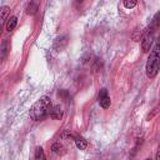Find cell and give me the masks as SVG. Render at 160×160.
<instances>
[{
	"instance_id": "6da1fadb",
	"label": "cell",
	"mask_w": 160,
	"mask_h": 160,
	"mask_svg": "<svg viewBox=\"0 0 160 160\" xmlns=\"http://www.w3.org/2000/svg\"><path fill=\"white\" fill-rule=\"evenodd\" d=\"M52 108V102L49 96H41L30 109V118L35 121L44 120L46 116H49L50 110Z\"/></svg>"
},
{
	"instance_id": "7a4b0ae2",
	"label": "cell",
	"mask_w": 160,
	"mask_h": 160,
	"mask_svg": "<svg viewBox=\"0 0 160 160\" xmlns=\"http://www.w3.org/2000/svg\"><path fill=\"white\" fill-rule=\"evenodd\" d=\"M159 72V42L156 41L154 49L150 51V56L146 62V76L154 79Z\"/></svg>"
},
{
	"instance_id": "3957f363",
	"label": "cell",
	"mask_w": 160,
	"mask_h": 160,
	"mask_svg": "<svg viewBox=\"0 0 160 160\" xmlns=\"http://www.w3.org/2000/svg\"><path fill=\"white\" fill-rule=\"evenodd\" d=\"M158 16H159V14L155 15L152 24L142 32L141 48H142V51H144V52H148L149 50H151V44H152V41H154V38H155V29L158 28Z\"/></svg>"
},
{
	"instance_id": "277c9868",
	"label": "cell",
	"mask_w": 160,
	"mask_h": 160,
	"mask_svg": "<svg viewBox=\"0 0 160 160\" xmlns=\"http://www.w3.org/2000/svg\"><path fill=\"white\" fill-rule=\"evenodd\" d=\"M99 104H100V106L102 108V109H108L109 106H110V104H111V100H110V96H109V94H108V90L105 89V88H102L101 90H100V92H99Z\"/></svg>"
},
{
	"instance_id": "5b68a950",
	"label": "cell",
	"mask_w": 160,
	"mask_h": 160,
	"mask_svg": "<svg viewBox=\"0 0 160 160\" xmlns=\"http://www.w3.org/2000/svg\"><path fill=\"white\" fill-rule=\"evenodd\" d=\"M66 44H68V36L66 35H61V36L56 38V40L54 42V49L56 51H61L66 46Z\"/></svg>"
},
{
	"instance_id": "8992f818",
	"label": "cell",
	"mask_w": 160,
	"mask_h": 160,
	"mask_svg": "<svg viewBox=\"0 0 160 160\" xmlns=\"http://www.w3.org/2000/svg\"><path fill=\"white\" fill-rule=\"evenodd\" d=\"M9 11H10V8L9 6H1L0 8V34H1V30H2V26L8 19V15H9Z\"/></svg>"
},
{
	"instance_id": "52a82bcc",
	"label": "cell",
	"mask_w": 160,
	"mask_h": 160,
	"mask_svg": "<svg viewBox=\"0 0 160 160\" xmlns=\"http://www.w3.org/2000/svg\"><path fill=\"white\" fill-rule=\"evenodd\" d=\"M49 116L51 118V119H54V120H60L61 119V116H62V111H61V108L60 106H52L51 108V110H50V114H49Z\"/></svg>"
},
{
	"instance_id": "ba28073f",
	"label": "cell",
	"mask_w": 160,
	"mask_h": 160,
	"mask_svg": "<svg viewBox=\"0 0 160 160\" xmlns=\"http://www.w3.org/2000/svg\"><path fill=\"white\" fill-rule=\"evenodd\" d=\"M38 8H39V0H31L30 4H29L28 8H26V12H28L29 15H34V14L36 12Z\"/></svg>"
},
{
	"instance_id": "9c48e42d",
	"label": "cell",
	"mask_w": 160,
	"mask_h": 160,
	"mask_svg": "<svg viewBox=\"0 0 160 160\" xmlns=\"http://www.w3.org/2000/svg\"><path fill=\"white\" fill-rule=\"evenodd\" d=\"M16 22H18L16 16H10V18L6 20V30H8L9 32L12 31V30L15 29V26H16Z\"/></svg>"
},
{
	"instance_id": "30bf717a",
	"label": "cell",
	"mask_w": 160,
	"mask_h": 160,
	"mask_svg": "<svg viewBox=\"0 0 160 160\" xmlns=\"http://www.w3.org/2000/svg\"><path fill=\"white\" fill-rule=\"evenodd\" d=\"M9 50H10V44H9V41H8V40H4V41L1 42V50H0L1 56H2V58H5Z\"/></svg>"
},
{
	"instance_id": "8fae6325",
	"label": "cell",
	"mask_w": 160,
	"mask_h": 160,
	"mask_svg": "<svg viewBox=\"0 0 160 160\" xmlns=\"http://www.w3.org/2000/svg\"><path fill=\"white\" fill-rule=\"evenodd\" d=\"M75 144H76V146H78L80 150H84V149L88 146L86 140H84L82 138H76V139H75Z\"/></svg>"
},
{
	"instance_id": "7c38bea8",
	"label": "cell",
	"mask_w": 160,
	"mask_h": 160,
	"mask_svg": "<svg viewBox=\"0 0 160 160\" xmlns=\"http://www.w3.org/2000/svg\"><path fill=\"white\" fill-rule=\"evenodd\" d=\"M35 159H36V160H42V159H45L42 148H36V150H35Z\"/></svg>"
},
{
	"instance_id": "4fadbf2b",
	"label": "cell",
	"mask_w": 160,
	"mask_h": 160,
	"mask_svg": "<svg viewBox=\"0 0 160 160\" xmlns=\"http://www.w3.org/2000/svg\"><path fill=\"white\" fill-rule=\"evenodd\" d=\"M138 0H124V6L126 9H132L135 5H136Z\"/></svg>"
},
{
	"instance_id": "5bb4252c",
	"label": "cell",
	"mask_w": 160,
	"mask_h": 160,
	"mask_svg": "<svg viewBox=\"0 0 160 160\" xmlns=\"http://www.w3.org/2000/svg\"><path fill=\"white\" fill-rule=\"evenodd\" d=\"M52 151L54 152H56V154H60L61 152V149H62V146L60 145V142H55V144H52Z\"/></svg>"
},
{
	"instance_id": "9a60e30c",
	"label": "cell",
	"mask_w": 160,
	"mask_h": 160,
	"mask_svg": "<svg viewBox=\"0 0 160 160\" xmlns=\"http://www.w3.org/2000/svg\"><path fill=\"white\" fill-rule=\"evenodd\" d=\"M82 1H84V0H76V4H79V2H80V4H81V2H82Z\"/></svg>"
}]
</instances>
